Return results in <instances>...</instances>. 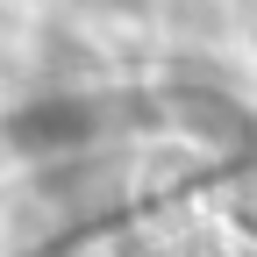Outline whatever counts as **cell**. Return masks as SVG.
<instances>
[{
	"label": "cell",
	"mask_w": 257,
	"mask_h": 257,
	"mask_svg": "<svg viewBox=\"0 0 257 257\" xmlns=\"http://www.w3.org/2000/svg\"><path fill=\"white\" fill-rule=\"evenodd\" d=\"M100 100H86V93H43V100L15 107L8 121H0V143H8L15 157H36V165H50V157H72L86 150L93 136H100Z\"/></svg>",
	"instance_id": "cell-1"
},
{
	"label": "cell",
	"mask_w": 257,
	"mask_h": 257,
	"mask_svg": "<svg viewBox=\"0 0 257 257\" xmlns=\"http://www.w3.org/2000/svg\"><path fill=\"white\" fill-rule=\"evenodd\" d=\"M179 121L186 128H200V136H221V143H236L243 136V107H229V100H221V93H186V100H179Z\"/></svg>",
	"instance_id": "cell-2"
}]
</instances>
